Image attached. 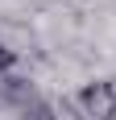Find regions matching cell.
Returning a JSON list of instances; mask_svg holds the SVG:
<instances>
[{"mask_svg":"<svg viewBox=\"0 0 116 120\" xmlns=\"http://www.w3.org/2000/svg\"><path fill=\"white\" fill-rule=\"evenodd\" d=\"M70 120H116V83L112 79H91L70 99H62Z\"/></svg>","mask_w":116,"mask_h":120,"instance_id":"1","label":"cell"},{"mask_svg":"<svg viewBox=\"0 0 116 120\" xmlns=\"http://www.w3.org/2000/svg\"><path fill=\"white\" fill-rule=\"evenodd\" d=\"M0 41H4L21 62H29L37 54V37H33V29L25 21H0Z\"/></svg>","mask_w":116,"mask_h":120,"instance_id":"2","label":"cell"},{"mask_svg":"<svg viewBox=\"0 0 116 120\" xmlns=\"http://www.w3.org/2000/svg\"><path fill=\"white\" fill-rule=\"evenodd\" d=\"M17 120H58V108L50 104V99H33L29 108L17 112Z\"/></svg>","mask_w":116,"mask_h":120,"instance_id":"3","label":"cell"},{"mask_svg":"<svg viewBox=\"0 0 116 120\" xmlns=\"http://www.w3.org/2000/svg\"><path fill=\"white\" fill-rule=\"evenodd\" d=\"M17 66H21V58H17V54L0 41V79H4V75H17Z\"/></svg>","mask_w":116,"mask_h":120,"instance_id":"4","label":"cell"}]
</instances>
